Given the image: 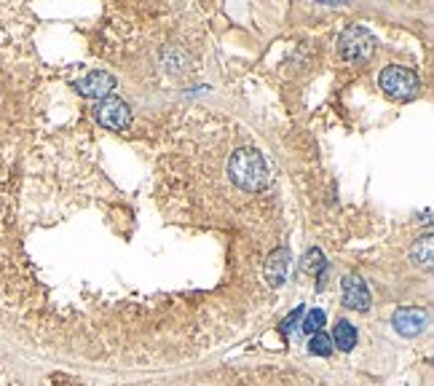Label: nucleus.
Here are the masks:
<instances>
[{
  "label": "nucleus",
  "instance_id": "4",
  "mask_svg": "<svg viewBox=\"0 0 434 386\" xmlns=\"http://www.w3.org/2000/svg\"><path fill=\"white\" fill-rule=\"evenodd\" d=\"M94 118L100 121V127L110 129V132H121L132 124V110L126 102L115 100V97H107L100 105L94 107Z\"/></svg>",
  "mask_w": 434,
  "mask_h": 386
},
{
  "label": "nucleus",
  "instance_id": "5",
  "mask_svg": "<svg viewBox=\"0 0 434 386\" xmlns=\"http://www.w3.org/2000/svg\"><path fill=\"white\" fill-rule=\"evenodd\" d=\"M75 89H78V94H83V97L107 100L115 89V78L105 70H94V73H89L86 78H80V81L75 83Z\"/></svg>",
  "mask_w": 434,
  "mask_h": 386
},
{
  "label": "nucleus",
  "instance_id": "14",
  "mask_svg": "<svg viewBox=\"0 0 434 386\" xmlns=\"http://www.w3.org/2000/svg\"><path fill=\"white\" fill-rule=\"evenodd\" d=\"M300 314H303V306H297L295 311H292V314L287 316V319H285V325H282V333H290V328H292V325H297V319H300Z\"/></svg>",
  "mask_w": 434,
  "mask_h": 386
},
{
  "label": "nucleus",
  "instance_id": "11",
  "mask_svg": "<svg viewBox=\"0 0 434 386\" xmlns=\"http://www.w3.org/2000/svg\"><path fill=\"white\" fill-rule=\"evenodd\" d=\"M324 269H327V260L322 255V250H309L303 257V271L306 274H322Z\"/></svg>",
  "mask_w": 434,
  "mask_h": 386
},
{
  "label": "nucleus",
  "instance_id": "2",
  "mask_svg": "<svg viewBox=\"0 0 434 386\" xmlns=\"http://www.w3.org/2000/svg\"><path fill=\"white\" fill-rule=\"evenodd\" d=\"M378 41L376 36L367 30V27H349L346 33L341 36L338 41V51H341V57L346 62H351V65H359V62H367V59L373 57V51H376Z\"/></svg>",
  "mask_w": 434,
  "mask_h": 386
},
{
  "label": "nucleus",
  "instance_id": "6",
  "mask_svg": "<svg viewBox=\"0 0 434 386\" xmlns=\"http://www.w3.org/2000/svg\"><path fill=\"white\" fill-rule=\"evenodd\" d=\"M391 325L394 330L405 336V338H416L418 333H423L426 328V314H423L421 309H416V306H405V309H397L394 316H391Z\"/></svg>",
  "mask_w": 434,
  "mask_h": 386
},
{
  "label": "nucleus",
  "instance_id": "10",
  "mask_svg": "<svg viewBox=\"0 0 434 386\" xmlns=\"http://www.w3.org/2000/svg\"><path fill=\"white\" fill-rule=\"evenodd\" d=\"M413 263H423V266H432V234H423L411 250Z\"/></svg>",
  "mask_w": 434,
  "mask_h": 386
},
{
  "label": "nucleus",
  "instance_id": "3",
  "mask_svg": "<svg viewBox=\"0 0 434 386\" xmlns=\"http://www.w3.org/2000/svg\"><path fill=\"white\" fill-rule=\"evenodd\" d=\"M381 89L391 97V100H413L418 89H421V81L418 75L411 70V68H400V65H388L381 70Z\"/></svg>",
  "mask_w": 434,
  "mask_h": 386
},
{
  "label": "nucleus",
  "instance_id": "9",
  "mask_svg": "<svg viewBox=\"0 0 434 386\" xmlns=\"http://www.w3.org/2000/svg\"><path fill=\"white\" fill-rule=\"evenodd\" d=\"M332 343L341 351H351L356 346V328L346 319H338L335 322V330H332Z\"/></svg>",
  "mask_w": 434,
  "mask_h": 386
},
{
  "label": "nucleus",
  "instance_id": "1",
  "mask_svg": "<svg viewBox=\"0 0 434 386\" xmlns=\"http://www.w3.org/2000/svg\"><path fill=\"white\" fill-rule=\"evenodd\" d=\"M228 175L241 191H263L271 183V169L255 148H239L231 156Z\"/></svg>",
  "mask_w": 434,
  "mask_h": 386
},
{
  "label": "nucleus",
  "instance_id": "8",
  "mask_svg": "<svg viewBox=\"0 0 434 386\" xmlns=\"http://www.w3.org/2000/svg\"><path fill=\"white\" fill-rule=\"evenodd\" d=\"M287 269H290V252L285 247H279L276 252H271L268 263H265V277L274 287H282L287 279Z\"/></svg>",
  "mask_w": 434,
  "mask_h": 386
},
{
  "label": "nucleus",
  "instance_id": "13",
  "mask_svg": "<svg viewBox=\"0 0 434 386\" xmlns=\"http://www.w3.org/2000/svg\"><path fill=\"white\" fill-rule=\"evenodd\" d=\"M324 319H327V316H324V311H322V309H314V311H309V314H306V319H303V325H300V328L314 336V333H319V330L324 328Z\"/></svg>",
  "mask_w": 434,
  "mask_h": 386
},
{
  "label": "nucleus",
  "instance_id": "12",
  "mask_svg": "<svg viewBox=\"0 0 434 386\" xmlns=\"http://www.w3.org/2000/svg\"><path fill=\"white\" fill-rule=\"evenodd\" d=\"M309 351L311 354H317V357H327L332 351V341H330V336H324V333H314L311 336V341H309Z\"/></svg>",
  "mask_w": 434,
  "mask_h": 386
},
{
  "label": "nucleus",
  "instance_id": "7",
  "mask_svg": "<svg viewBox=\"0 0 434 386\" xmlns=\"http://www.w3.org/2000/svg\"><path fill=\"white\" fill-rule=\"evenodd\" d=\"M343 304L354 311H367L370 309V290L362 277H343Z\"/></svg>",
  "mask_w": 434,
  "mask_h": 386
}]
</instances>
